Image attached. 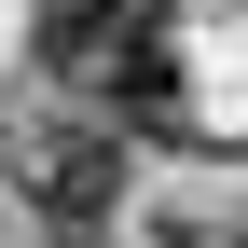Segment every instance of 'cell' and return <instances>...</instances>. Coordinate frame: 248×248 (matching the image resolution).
Masks as SVG:
<instances>
[{"label":"cell","instance_id":"6da1fadb","mask_svg":"<svg viewBox=\"0 0 248 248\" xmlns=\"http://www.w3.org/2000/svg\"><path fill=\"white\" fill-rule=\"evenodd\" d=\"M14 193L42 207V234H110V207H124V138H110V124H42V138L14 152Z\"/></svg>","mask_w":248,"mask_h":248},{"label":"cell","instance_id":"7a4b0ae2","mask_svg":"<svg viewBox=\"0 0 248 248\" xmlns=\"http://www.w3.org/2000/svg\"><path fill=\"white\" fill-rule=\"evenodd\" d=\"M28 14H42V55H55V69H83V55H97V28L124 14V0H28Z\"/></svg>","mask_w":248,"mask_h":248}]
</instances>
